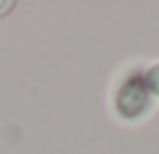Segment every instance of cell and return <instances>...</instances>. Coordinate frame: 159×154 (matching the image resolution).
<instances>
[{
	"mask_svg": "<svg viewBox=\"0 0 159 154\" xmlns=\"http://www.w3.org/2000/svg\"><path fill=\"white\" fill-rule=\"evenodd\" d=\"M12 7H15V2H12V0H0V17H5Z\"/></svg>",
	"mask_w": 159,
	"mask_h": 154,
	"instance_id": "3",
	"label": "cell"
},
{
	"mask_svg": "<svg viewBox=\"0 0 159 154\" xmlns=\"http://www.w3.org/2000/svg\"><path fill=\"white\" fill-rule=\"evenodd\" d=\"M147 92H149V89L144 87V82L129 79V82L119 89V97H117V109H119V114H124V117H137V114H142V112L149 107Z\"/></svg>",
	"mask_w": 159,
	"mask_h": 154,
	"instance_id": "1",
	"label": "cell"
},
{
	"mask_svg": "<svg viewBox=\"0 0 159 154\" xmlns=\"http://www.w3.org/2000/svg\"><path fill=\"white\" fill-rule=\"evenodd\" d=\"M144 87L149 89V92H154V94H159V65H154V67H149L147 72H144Z\"/></svg>",
	"mask_w": 159,
	"mask_h": 154,
	"instance_id": "2",
	"label": "cell"
}]
</instances>
